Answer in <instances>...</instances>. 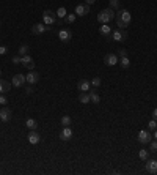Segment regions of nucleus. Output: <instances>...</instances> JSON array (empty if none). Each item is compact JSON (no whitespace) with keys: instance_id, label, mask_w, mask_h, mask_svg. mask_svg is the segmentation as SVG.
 <instances>
[{"instance_id":"5701e85b","label":"nucleus","mask_w":157,"mask_h":175,"mask_svg":"<svg viewBox=\"0 0 157 175\" xmlns=\"http://www.w3.org/2000/svg\"><path fill=\"white\" fill-rule=\"evenodd\" d=\"M138 158H140L141 161H146V159L149 158V152H148V150H145V149H141V150L138 152Z\"/></svg>"},{"instance_id":"473e14b6","label":"nucleus","mask_w":157,"mask_h":175,"mask_svg":"<svg viewBox=\"0 0 157 175\" xmlns=\"http://www.w3.org/2000/svg\"><path fill=\"white\" fill-rule=\"evenodd\" d=\"M116 55H118V57H127V52H126V49H120Z\"/></svg>"},{"instance_id":"f03ea898","label":"nucleus","mask_w":157,"mask_h":175,"mask_svg":"<svg viewBox=\"0 0 157 175\" xmlns=\"http://www.w3.org/2000/svg\"><path fill=\"white\" fill-rule=\"evenodd\" d=\"M115 19V10L113 8H105L98 13V21L101 24H109Z\"/></svg>"},{"instance_id":"0eeeda50","label":"nucleus","mask_w":157,"mask_h":175,"mask_svg":"<svg viewBox=\"0 0 157 175\" xmlns=\"http://www.w3.org/2000/svg\"><path fill=\"white\" fill-rule=\"evenodd\" d=\"M58 38H60V41L68 43V41H71V38H72V32L69 29H61L58 32Z\"/></svg>"},{"instance_id":"7ed1b4c3","label":"nucleus","mask_w":157,"mask_h":175,"mask_svg":"<svg viewBox=\"0 0 157 175\" xmlns=\"http://www.w3.org/2000/svg\"><path fill=\"white\" fill-rule=\"evenodd\" d=\"M57 21H58V18H57V14H55L52 10H46V11L43 13V22H44L46 25H54Z\"/></svg>"},{"instance_id":"20e7f679","label":"nucleus","mask_w":157,"mask_h":175,"mask_svg":"<svg viewBox=\"0 0 157 175\" xmlns=\"http://www.w3.org/2000/svg\"><path fill=\"white\" fill-rule=\"evenodd\" d=\"M152 140V134L149 129H141L138 132V142L140 144H149Z\"/></svg>"},{"instance_id":"bb28decb","label":"nucleus","mask_w":157,"mask_h":175,"mask_svg":"<svg viewBox=\"0 0 157 175\" xmlns=\"http://www.w3.org/2000/svg\"><path fill=\"white\" fill-rule=\"evenodd\" d=\"M29 51H30V47L27 44H22L19 47V55H25V54H29Z\"/></svg>"},{"instance_id":"cd10ccee","label":"nucleus","mask_w":157,"mask_h":175,"mask_svg":"<svg viewBox=\"0 0 157 175\" xmlns=\"http://www.w3.org/2000/svg\"><path fill=\"white\" fill-rule=\"evenodd\" d=\"M75 13H71V14H66V18H64V21H66L68 24H72V22H75Z\"/></svg>"},{"instance_id":"39448f33","label":"nucleus","mask_w":157,"mask_h":175,"mask_svg":"<svg viewBox=\"0 0 157 175\" xmlns=\"http://www.w3.org/2000/svg\"><path fill=\"white\" fill-rule=\"evenodd\" d=\"M115 41H118V43H123V41H126L127 39V32L123 29V30H115V32H112V35H110Z\"/></svg>"},{"instance_id":"f8f14e48","label":"nucleus","mask_w":157,"mask_h":175,"mask_svg":"<svg viewBox=\"0 0 157 175\" xmlns=\"http://www.w3.org/2000/svg\"><path fill=\"white\" fill-rule=\"evenodd\" d=\"M44 32H47L46 24H35V25L32 27V33H33V35H41V33H44Z\"/></svg>"},{"instance_id":"a211bd4d","label":"nucleus","mask_w":157,"mask_h":175,"mask_svg":"<svg viewBox=\"0 0 157 175\" xmlns=\"http://www.w3.org/2000/svg\"><path fill=\"white\" fill-rule=\"evenodd\" d=\"M90 100H91V103H94V104H99L101 103V96L98 95V92H96V88H90Z\"/></svg>"},{"instance_id":"4c0bfd02","label":"nucleus","mask_w":157,"mask_h":175,"mask_svg":"<svg viewBox=\"0 0 157 175\" xmlns=\"http://www.w3.org/2000/svg\"><path fill=\"white\" fill-rule=\"evenodd\" d=\"M32 92H33V88H32V87H27V88H25V93H27V95H30Z\"/></svg>"},{"instance_id":"f704fd0d","label":"nucleus","mask_w":157,"mask_h":175,"mask_svg":"<svg viewBox=\"0 0 157 175\" xmlns=\"http://www.w3.org/2000/svg\"><path fill=\"white\" fill-rule=\"evenodd\" d=\"M6 103H8V100H6L3 95H0V104H2V106H5Z\"/></svg>"},{"instance_id":"ddd939ff","label":"nucleus","mask_w":157,"mask_h":175,"mask_svg":"<svg viewBox=\"0 0 157 175\" xmlns=\"http://www.w3.org/2000/svg\"><path fill=\"white\" fill-rule=\"evenodd\" d=\"M39 77H41V74L36 73V71H30L27 76H25V79H27L29 84H36L38 80H39Z\"/></svg>"},{"instance_id":"4be33fe9","label":"nucleus","mask_w":157,"mask_h":175,"mask_svg":"<svg viewBox=\"0 0 157 175\" xmlns=\"http://www.w3.org/2000/svg\"><path fill=\"white\" fill-rule=\"evenodd\" d=\"M25 125H27V128H29V129H32V131L38 128V122H36L35 118H29L27 122H25Z\"/></svg>"},{"instance_id":"e433bc0d","label":"nucleus","mask_w":157,"mask_h":175,"mask_svg":"<svg viewBox=\"0 0 157 175\" xmlns=\"http://www.w3.org/2000/svg\"><path fill=\"white\" fill-rule=\"evenodd\" d=\"M152 118H154L155 122H157V107H155V109L152 111Z\"/></svg>"},{"instance_id":"6ab92c4d","label":"nucleus","mask_w":157,"mask_h":175,"mask_svg":"<svg viewBox=\"0 0 157 175\" xmlns=\"http://www.w3.org/2000/svg\"><path fill=\"white\" fill-rule=\"evenodd\" d=\"M99 32H101V35H104V36H110V35H112V27L107 25V24H102V25L99 27Z\"/></svg>"},{"instance_id":"9d476101","label":"nucleus","mask_w":157,"mask_h":175,"mask_svg":"<svg viewBox=\"0 0 157 175\" xmlns=\"http://www.w3.org/2000/svg\"><path fill=\"white\" fill-rule=\"evenodd\" d=\"M25 82H27V79H25L24 74H16V76H13V80H11V84L14 85V87H22Z\"/></svg>"},{"instance_id":"f257e3e1","label":"nucleus","mask_w":157,"mask_h":175,"mask_svg":"<svg viewBox=\"0 0 157 175\" xmlns=\"http://www.w3.org/2000/svg\"><path fill=\"white\" fill-rule=\"evenodd\" d=\"M130 21H132V16H130V13L127 10H120L116 13V24L120 29H127Z\"/></svg>"},{"instance_id":"6e6552de","label":"nucleus","mask_w":157,"mask_h":175,"mask_svg":"<svg viewBox=\"0 0 157 175\" xmlns=\"http://www.w3.org/2000/svg\"><path fill=\"white\" fill-rule=\"evenodd\" d=\"M11 117H13V112H11V109H8V107H2V109H0V120H2V122H10L11 120Z\"/></svg>"},{"instance_id":"79ce46f5","label":"nucleus","mask_w":157,"mask_h":175,"mask_svg":"<svg viewBox=\"0 0 157 175\" xmlns=\"http://www.w3.org/2000/svg\"><path fill=\"white\" fill-rule=\"evenodd\" d=\"M0 25H2V21H0Z\"/></svg>"},{"instance_id":"7c9ffc66","label":"nucleus","mask_w":157,"mask_h":175,"mask_svg":"<svg viewBox=\"0 0 157 175\" xmlns=\"http://www.w3.org/2000/svg\"><path fill=\"white\" fill-rule=\"evenodd\" d=\"M110 8H113V10L120 8V0H110Z\"/></svg>"},{"instance_id":"72a5a7b5","label":"nucleus","mask_w":157,"mask_h":175,"mask_svg":"<svg viewBox=\"0 0 157 175\" xmlns=\"http://www.w3.org/2000/svg\"><path fill=\"white\" fill-rule=\"evenodd\" d=\"M13 63H14V65H19L21 63V55H14V57H13Z\"/></svg>"},{"instance_id":"9b49d317","label":"nucleus","mask_w":157,"mask_h":175,"mask_svg":"<svg viewBox=\"0 0 157 175\" xmlns=\"http://www.w3.org/2000/svg\"><path fill=\"white\" fill-rule=\"evenodd\" d=\"M72 137V129L69 126H63V129L60 131V139L61 140H69Z\"/></svg>"},{"instance_id":"a19ab883","label":"nucleus","mask_w":157,"mask_h":175,"mask_svg":"<svg viewBox=\"0 0 157 175\" xmlns=\"http://www.w3.org/2000/svg\"><path fill=\"white\" fill-rule=\"evenodd\" d=\"M0 76H2V70H0Z\"/></svg>"},{"instance_id":"412c9836","label":"nucleus","mask_w":157,"mask_h":175,"mask_svg":"<svg viewBox=\"0 0 157 175\" xmlns=\"http://www.w3.org/2000/svg\"><path fill=\"white\" fill-rule=\"evenodd\" d=\"M55 14H57L58 19H64V18H66V14H68V11H66V8H64V6H60V8L55 11Z\"/></svg>"},{"instance_id":"1a4fd4ad","label":"nucleus","mask_w":157,"mask_h":175,"mask_svg":"<svg viewBox=\"0 0 157 175\" xmlns=\"http://www.w3.org/2000/svg\"><path fill=\"white\" fill-rule=\"evenodd\" d=\"M104 63L109 65V66H113L116 63H120V57H118L116 54H107L105 59H104Z\"/></svg>"},{"instance_id":"c756f323","label":"nucleus","mask_w":157,"mask_h":175,"mask_svg":"<svg viewBox=\"0 0 157 175\" xmlns=\"http://www.w3.org/2000/svg\"><path fill=\"white\" fill-rule=\"evenodd\" d=\"M148 129H149V131H154V129H157V122H155L154 118H152L151 122L148 123Z\"/></svg>"},{"instance_id":"a878e982","label":"nucleus","mask_w":157,"mask_h":175,"mask_svg":"<svg viewBox=\"0 0 157 175\" xmlns=\"http://www.w3.org/2000/svg\"><path fill=\"white\" fill-rule=\"evenodd\" d=\"M32 62V57L29 55V54H25V55H21V63L25 66V65H27V63H30Z\"/></svg>"},{"instance_id":"58836bf2","label":"nucleus","mask_w":157,"mask_h":175,"mask_svg":"<svg viewBox=\"0 0 157 175\" xmlns=\"http://www.w3.org/2000/svg\"><path fill=\"white\" fill-rule=\"evenodd\" d=\"M96 2V0H85V3H88V5H93Z\"/></svg>"},{"instance_id":"b1692460","label":"nucleus","mask_w":157,"mask_h":175,"mask_svg":"<svg viewBox=\"0 0 157 175\" xmlns=\"http://www.w3.org/2000/svg\"><path fill=\"white\" fill-rule=\"evenodd\" d=\"M71 122H72V120H71L69 115H63V117H61V126H69Z\"/></svg>"},{"instance_id":"393cba45","label":"nucleus","mask_w":157,"mask_h":175,"mask_svg":"<svg viewBox=\"0 0 157 175\" xmlns=\"http://www.w3.org/2000/svg\"><path fill=\"white\" fill-rule=\"evenodd\" d=\"M101 82H102V80H101V77H99V76H96V77H93V79H91V85H93L94 88L101 87Z\"/></svg>"},{"instance_id":"aec40b11","label":"nucleus","mask_w":157,"mask_h":175,"mask_svg":"<svg viewBox=\"0 0 157 175\" xmlns=\"http://www.w3.org/2000/svg\"><path fill=\"white\" fill-rule=\"evenodd\" d=\"M78 101H80L82 104H88L91 100H90V93L88 92H82L80 96H78Z\"/></svg>"},{"instance_id":"ea45409f","label":"nucleus","mask_w":157,"mask_h":175,"mask_svg":"<svg viewBox=\"0 0 157 175\" xmlns=\"http://www.w3.org/2000/svg\"><path fill=\"white\" fill-rule=\"evenodd\" d=\"M154 139L157 140V129H154Z\"/></svg>"},{"instance_id":"2eb2a0df","label":"nucleus","mask_w":157,"mask_h":175,"mask_svg":"<svg viewBox=\"0 0 157 175\" xmlns=\"http://www.w3.org/2000/svg\"><path fill=\"white\" fill-rule=\"evenodd\" d=\"M77 88L80 90V92H90V88H91V84H90V80H86V79H82V80H78V84H77Z\"/></svg>"},{"instance_id":"2f4dec72","label":"nucleus","mask_w":157,"mask_h":175,"mask_svg":"<svg viewBox=\"0 0 157 175\" xmlns=\"http://www.w3.org/2000/svg\"><path fill=\"white\" fill-rule=\"evenodd\" d=\"M149 149H151V152H157V140L149 142Z\"/></svg>"},{"instance_id":"c85d7f7f","label":"nucleus","mask_w":157,"mask_h":175,"mask_svg":"<svg viewBox=\"0 0 157 175\" xmlns=\"http://www.w3.org/2000/svg\"><path fill=\"white\" fill-rule=\"evenodd\" d=\"M120 65L123 66V68H129V65H130V62H129V57H121V60H120Z\"/></svg>"},{"instance_id":"dca6fc26","label":"nucleus","mask_w":157,"mask_h":175,"mask_svg":"<svg viewBox=\"0 0 157 175\" xmlns=\"http://www.w3.org/2000/svg\"><path fill=\"white\" fill-rule=\"evenodd\" d=\"M11 82H8V80H3L0 79V95H3V93H8L11 90Z\"/></svg>"},{"instance_id":"4468645a","label":"nucleus","mask_w":157,"mask_h":175,"mask_svg":"<svg viewBox=\"0 0 157 175\" xmlns=\"http://www.w3.org/2000/svg\"><path fill=\"white\" fill-rule=\"evenodd\" d=\"M29 142L32 144V145H36V144H39V142H41V136H39V134L36 132V129H33L30 134H29Z\"/></svg>"},{"instance_id":"423d86ee","label":"nucleus","mask_w":157,"mask_h":175,"mask_svg":"<svg viewBox=\"0 0 157 175\" xmlns=\"http://www.w3.org/2000/svg\"><path fill=\"white\" fill-rule=\"evenodd\" d=\"M74 13H75V16H86L90 13V5L88 3H78L75 6Z\"/></svg>"},{"instance_id":"f3484780","label":"nucleus","mask_w":157,"mask_h":175,"mask_svg":"<svg viewBox=\"0 0 157 175\" xmlns=\"http://www.w3.org/2000/svg\"><path fill=\"white\" fill-rule=\"evenodd\" d=\"M146 170L149 173H157V161L155 159H146Z\"/></svg>"},{"instance_id":"c9c22d12","label":"nucleus","mask_w":157,"mask_h":175,"mask_svg":"<svg viewBox=\"0 0 157 175\" xmlns=\"http://www.w3.org/2000/svg\"><path fill=\"white\" fill-rule=\"evenodd\" d=\"M6 52H8V49L5 46H0V54H2V55H3V54H6Z\"/></svg>"}]
</instances>
